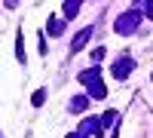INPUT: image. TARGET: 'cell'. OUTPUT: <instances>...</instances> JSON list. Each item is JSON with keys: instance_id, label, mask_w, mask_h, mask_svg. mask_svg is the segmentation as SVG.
Instances as JSON below:
<instances>
[{"instance_id": "obj_1", "label": "cell", "mask_w": 153, "mask_h": 138, "mask_svg": "<svg viewBox=\"0 0 153 138\" xmlns=\"http://www.w3.org/2000/svg\"><path fill=\"white\" fill-rule=\"evenodd\" d=\"M89 34H92V28H86V31H83V34H80V37L74 40V52H80V49H83V43L89 40Z\"/></svg>"}, {"instance_id": "obj_2", "label": "cell", "mask_w": 153, "mask_h": 138, "mask_svg": "<svg viewBox=\"0 0 153 138\" xmlns=\"http://www.w3.org/2000/svg\"><path fill=\"white\" fill-rule=\"evenodd\" d=\"M43 101H46V92H43V89H40V92H34V104H37V107H40Z\"/></svg>"}]
</instances>
